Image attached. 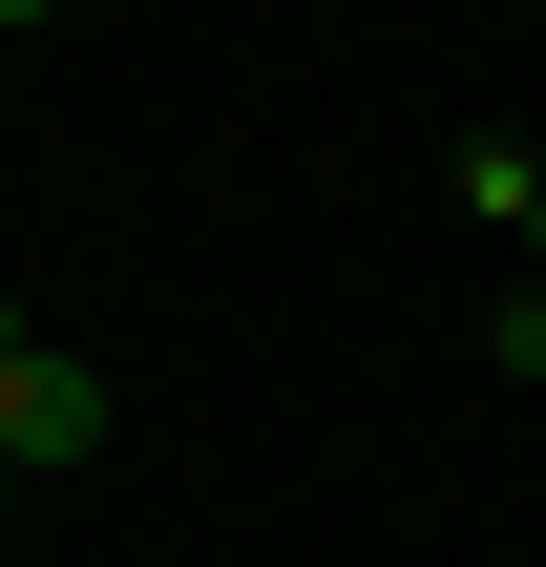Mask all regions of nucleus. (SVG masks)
I'll return each instance as SVG.
<instances>
[{
    "mask_svg": "<svg viewBox=\"0 0 546 567\" xmlns=\"http://www.w3.org/2000/svg\"><path fill=\"white\" fill-rule=\"evenodd\" d=\"M442 189H463L484 231H526V210H546V147H526V126H463V168H442Z\"/></svg>",
    "mask_w": 546,
    "mask_h": 567,
    "instance_id": "2",
    "label": "nucleus"
},
{
    "mask_svg": "<svg viewBox=\"0 0 546 567\" xmlns=\"http://www.w3.org/2000/svg\"><path fill=\"white\" fill-rule=\"evenodd\" d=\"M484 379H546V274H505V295H484Z\"/></svg>",
    "mask_w": 546,
    "mask_h": 567,
    "instance_id": "3",
    "label": "nucleus"
},
{
    "mask_svg": "<svg viewBox=\"0 0 546 567\" xmlns=\"http://www.w3.org/2000/svg\"><path fill=\"white\" fill-rule=\"evenodd\" d=\"M0 463H21V484L105 463V358H84V337H42L21 295H0Z\"/></svg>",
    "mask_w": 546,
    "mask_h": 567,
    "instance_id": "1",
    "label": "nucleus"
},
{
    "mask_svg": "<svg viewBox=\"0 0 546 567\" xmlns=\"http://www.w3.org/2000/svg\"><path fill=\"white\" fill-rule=\"evenodd\" d=\"M526 252H546V210H526Z\"/></svg>",
    "mask_w": 546,
    "mask_h": 567,
    "instance_id": "6",
    "label": "nucleus"
},
{
    "mask_svg": "<svg viewBox=\"0 0 546 567\" xmlns=\"http://www.w3.org/2000/svg\"><path fill=\"white\" fill-rule=\"evenodd\" d=\"M0 526H21V463H0Z\"/></svg>",
    "mask_w": 546,
    "mask_h": 567,
    "instance_id": "5",
    "label": "nucleus"
},
{
    "mask_svg": "<svg viewBox=\"0 0 546 567\" xmlns=\"http://www.w3.org/2000/svg\"><path fill=\"white\" fill-rule=\"evenodd\" d=\"M0 63H21V0H0Z\"/></svg>",
    "mask_w": 546,
    "mask_h": 567,
    "instance_id": "4",
    "label": "nucleus"
}]
</instances>
